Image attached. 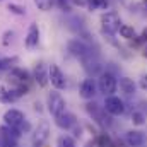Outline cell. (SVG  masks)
<instances>
[{"instance_id": "obj_18", "label": "cell", "mask_w": 147, "mask_h": 147, "mask_svg": "<svg viewBox=\"0 0 147 147\" xmlns=\"http://www.w3.org/2000/svg\"><path fill=\"white\" fill-rule=\"evenodd\" d=\"M55 125L58 127V128H62V130H65V132H69V130H72L74 127L77 125V120H75V116H74L72 113H69V111H65L62 116H58V118H55Z\"/></svg>"}, {"instance_id": "obj_8", "label": "cell", "mask_w": 147, "mask_h": 147, "mask_svg": "<svg viewBox=\"0 0 147 147\" xmlns=\"http://www.w3.org/2000/svg\"><path fill=\"white\" fill-rule=\"evenodd\" d=\"M21 137L22 135L17 130L10 128L7 125L0 127V147H19V139Z\"/></svg>"}, {"instance_id": "obj_19", "label": "cell", "mask_w": 147, "mask_h": 147, "mask_svg": "<svg viewBox=\"0 0 147 147\" xmlns=\"http://www.w3.org/2000/svg\"><path fill=\"white\" fill-rule=\"evenodd\" d=\"M17 99H21V98H19V94L16 92L14 87L9 89V87H5V86H0V103H3V105H12V103H16Z\"/></svg>"}, {"instance_id": "obj_21", "label": "cell", "mask_w": 147, "mask_h": 147, "mask_svg": "<svg viewBox=\"0 0 147 147\" xmlns=\"http://www.w3.org/2000/svg\"><path fill=\"white\" fill-rule=\"evenodd\" d=\"M118 33H120V36L123 38V39H127V41H134L137 38V31L130 24H121V28H120Z\"/></svg>"}, {"instance_id": "obj_12", "label": "cell", "mask_w": 147, "mask_h": 147, "mask_svg": "<svg viewBox=\"0 0 147 147\" xmlns=\"http://www.w3.org/2000/svg\"><path fill=\"white\" fill-rule=\"evenodd\" d=\"M79 94H80L82 99L92 101V99L96 98V94H98V86H96V82H94L92 79H84L82 84H80V87H79Z\"/></svg>"}, {"instance_id": "obj_20", "label": "cell", "mask_w": 147, "mask_h": 147, "mask_svg": "<svg viewBox=\"0 0 147 147\" xmlns=\"http://www.w3.org/2000/svg\"><path fill=\"white\" fill-rule=\"evenodd\" d=\"M17 63H19V57H2L0 55V72L14 69L17 67Z\"/></svg>"}, {"instance_id": "obj_28", "label": "cell", "mask_w": 147, "mask_h": 147, "mask_svg": "<svg viewBox=\"0 0 147 147\" xmlns=\"http://www.w3.org/2000/svg\"><path fill=\"white\" fill-rule=\"evenodd\" d=\"M147 43V28L140 33V34H137V38L134 39V46H142V45H146Z\"/></svg>"}, {"instance_id": "obj_13", "label": "cell", "mask_w": 147, "mask_h": 147, "mask_svg": "<svg viewBox=\"0 0 147 147\" xmlns=\"http://www.w3.org/2000/svg\"><path fill=\"white\" fill-rule=\"evenodd\" d=\"M9 79H10L16 86H19V84H28V82H31L33 74H29L26 69H22V67H14V69L9 70Z\"/></svg>"}, {"instance_id": "obj_1", "label": "cell", "mask_w": 147, "mask_h": 147, "mask_svg": "<svg viewBox=\"0 0 147 147\" xmlns=\"http://www.w3.org/2000/svg\"><path fill=\"white\" fill-rule=\"evenodd\" d=\"M86 111H87V115L92 118V121H94L98 127H101L103 130H108L111 125H113V116H111L110 113H106V110H105L103 106H99L94 99L86 103Z\"/></svg>"}, {"instance_id": "obj_3", "label": "cell", "mask_w": 147, "mask_h": 147, "mask_svg": "<svg viewBox=\"0 0 147 147\" xmlns=\"http://www.w3.org/2000/svg\"><path fill=\"white\" fill-rule=\"evenodd\" d=\"M101 31L103 33H110V34H115L120 31L121 28V17L116 10H106L101 14Z\"/></svg>"}, {"instance_id": "obj_11", "label": "cell", "mask_w": 147, "mask_h": 147, "mask_svg": "<svg viewBox=\"0 0 147 147\" xmlns=\"http://www.w3.org/2000/svg\"><path fill=\"white\" fill-rule=\"evenodd\" d=\"M80 62H82V67H84V70H86V74H87L89 77L99 75V74L103 72V65H101V62L94 57V53H91L89 57H86V58L80 60Z\"/></svg>"}, {"instance_id": "obj_17", "label": "cell", "mask_w": 147, "mask_h": 147, "mask_svg": "<svg viewBox=\"0 0 147 147\" xmlns=\"http://www.w3.org/2000/svg\"><path fill=\"white\" fill-rule=\"evenodd\" d=\"M118 86H120V91L123 92L125 98H134L135 92H137V84L130 77H120L118 79Z\"/></svg>"}, {"instance_id": "obj_16", "label": "cell", "mask_w": 147, "mask_h": 147, "mask_svg": "<svg viewBox=\"0 0 147 147\" xmlns=\"http://www.w3.org/2000/svg\"><path fill=\"white\" fill-rule=\"evenodd\" d=\"M147 137L144 132H140V130H128L127 134H125V144L128 147H142L146 144Z\"/></svg>"}, {"instance_id": "obj_22", "label": "cell", "mask_w": 147, "mask_h": 147, "mask_svg": "<svg viewBox=\"0 0 147 147\" xmlns=\"http://www.w3.org/2000/svg\"><path fill=\"white\" fill-rule=\"evenodd\" d=\"M146 120H147V116L144 115V111H140V110L132 111V115H130V121H132L135 127H142V125L146 123Z\"/></svg>"}, {"instance_id": "obj_15", "label": "cell", "mask_w": 147, "mask_h": 147, "mask_svg": "<svg viewBox=\"0 0 147 147\" xmlns=\"http://www.w3.org/2000/svg\"><path fill=\"white\" fill-rule=\"evenodd\" d=\"M33 79H34V82L39 87H45L50 82V79H48V67L45 65V62H38L36 65H34V69H33Z\"/></svg>"}, {"instance_id": "obj_23", "label": "cell", "mask_w": 147, "mask_h": 147, "mask_svg": "<svg viewBox=\"0 0 147 147\" xmlns=\"http://www.w3.org/2000/svg\"><path fill=\"white\" fill-rule=\"evenodd\" d=\"M86 7L89 10H103L108 7V0H86Z\"/></svg>"}, {"instance_id": "obj_32", "label": "cell", "mask_w": 147, "mask_h": 147, "mask_svg": "<svg viewBox=\"0 0 147 147\" xmlns=\"http://www.w3.org/2000/svg\"><path fill=\"white\" fill-rule=\"evenodd\" d=\"M142 57H146L147 58V45L144 46V50H142Z\"/></svg>"}, {"instance_id": "obj_25", "label": "cell", "mask_w": 147, "mask_h": 147, "mask_svg": "<svg viewBox=\"0 0 147 147\" xmlns=\"http://www.w3.org/2000/svg\"><path fill=\"white\" fill-rule=\"evenodd\" d=\"M57 146L58 147H77V144H75L74 137H70V135H60L58 140H57Z\"/></svg>"}, {"instance_id": "obj_27", "label": "cell", "mask_w": 147, "mask_h": 147, "mask_svg": "<svg viewBox=\"0 0 147 147\" xmlns=\"http://www.w3.org/2000/svg\"><path fill=\"white\" fill-rule=\"evenodd\" d=\"M14 36H16V33H14L12 29H7V31L2 34V45H3V46H9V45L14 41Z\"/></svg>"}, {"instance_id": "obj_9", "label": "cell", "mask_w": 147, "mask_h": 147, "mask_svg": "<svg viewBox=\"0 0 147 147\" xmlns=\"http://www.w3.org/2000/svg\"><path fill=\"white\" fill-rule=\"evenodd\" d=\"M48 79H50V84L57 91H62V89L67 87V77H65V74L62 72V69L57 63H51L48 67Z\"/></svg>"}, {"instance_id": "obj_26", "label": "cell", "mask_w": 147, "mask_h": 147, "mask_svg": "<svg viewBox=\"0 0 147 147\" xmlns=\"http://www.w3.org/2000/svg\"><path fill=\"white\" fill-rule=\"evenodd\" d=\"M7 10H10V14H16V16H26V7H22L19 3H14V2H10L7 5Z\"/></svg>"}, {"instance_id": "obj_10", "label": "cell", "mask_w": 147, "mask_h": 147, "mask_svg": "<svg viewBox=\"0 0 147 147\" xmlns=\"http://www.w3.org/2000/svg\"><path fill=\"white\" fill-rule=\"evenodd\" d=\"M50 139V123L46 120H41L33 132V147H43Z\"/></svg>"}, {"instance_id": "obj_31", "label": "cell", "mask_w": 147, "mask_h": 147, "mask_svg": "<svg viewBox=\"0 0 147 147\" xmlns=\"http://www.w3.org/2000/svg\"><path fill=\"white\" fill-rule=\"evenodd\" d=\"M139 86H140L144 91H147V75H142V77H140V80H139Z\"/></svg>"}, {"instance_id": "obj_6", "label": "cell", "mask_w": 147, "mask_h": 147, "mask_svg": "<svg viewBox=\"0 0 147 147\" xmlns=\"http://www.w3.org/2000/svg\"><path fill=\"white\" fill-rule=\"evenodd\" d=\"M103 108L106 110V113H110L111 116H121L127 111V105H125V101L120 96H115L113 94V96H106L105 98Z\"/></svg>"}, {"instance_id": "obj_33", "label": "cell", "mask_w": 147, "mask_h": 147, "mask_svg": "<svg viewBox=\"0 0 147 147\" xmlns=\"http://www.w3.org/2000/svg\"><path fill=\"white\" fill-rule=\"evenodd\" d=\"M142 2H144V3H146V7H147V0H142Z\"/></svg>"}, {"instance_id": "obj_7", "label": "cell", "mask_w": 147, "mask_h": 147, "mask_svg": "<svg viewBox=\"0 0 147 147\" xmlns=\"http://www.w3.org/2000/svg\"><path fill=\"white\" fill-rule=\"evenodd\" d=\"M24 121H26V115L21 110H17V108H10V110H7L3 113V125L14 128V130H17V132H19V128L22 127ZM19 134H21V132H19ZM21 135H22V134H21Z\"/></svg>"}, {"instance_id": "obj_34", "label": "cell", "mask_w": 147, "mask_h": 147, "mask_svg": "<svg viewBox=\"0 0 147 147\" xmlns=\"http://www.w3.org/2000/svg\"><path fill=\"white\" fill-rule=\"evenodd\" d=\"M0 2H3V0H0Z\"/></svg>"}, {"instance_id": "obj_2", "label": "cell", "mask_w": 147, "mask_h": 147, "mask_svg": "<svg viewBox=\"0 0 147 147\" xmlns=\"http://www.w3.org/2000/svg\"><path fill=\"white\" fill-rule=\"evenodd\" d=\"M118 89V77L111 70H103L98 75V91L106 98V96H113Z\"/></svg>"}, {"instance_id": "obj_5", "label": "cell", "mask_w": 147, "mask_h": 147, "mask_svg": "<svg viewBox=\"0 0 147 147\" xmlns=\"http://www.w3.org/2000/svg\"><path fill=\"white\" fill-rule=\"evenodd\" d=\"M67 51L75 57L77 60H84L86 57H89L92 53V48L89 46V43H86L80 38H72L67 41Z\"/></svg>"}, {"instance_id": "obj_24", "label": "cell", "mask_w": 147, "mask_h": 147, "mask_svg": "<svg viewBox=\"0 0 147 147\" xmlns=\"http://www.w3.org/2000/svg\"><path fill=\"white\" fill-rule=\"evenodd\" d=\"M55 3H57V0H34V5L38 7V10H41V12L51 10Z\"/></svg>"}, {"instance_id": "obj_4", "label": "cell", "mask_w": 147, "mask_h": 147, "mask_svg": "<svg viewBox=\"0 0 147 147\" xmlns=\"http://www.w3.org/2000/svg\"><path fill=\"white\" fill-rule=\"evenodd\" d=\"M46 106H48V111H50V115H51L53 118H58V116H62V115L67 111V103H65L63 96H62L57 89L48 94V98H46Z\"/></svg>"}, {"instance_id": "obj_29", "label": "cell", "mask_w": 147, "mask_h": 147, "mask_svg": "<svg viewBox=\"0 0 147 147\" xmlns=\"http://www.w3.org/2000/svg\"><path fill=\"white\" fill-rule=\"evenodd\" d=\"M58 7L63 10V12H70L72 10V0H57Z\"/></svg>"}, {"instance_id": "obj_30", "label": "cell", "mask_w": 147, "mask_h": 147, "mask_svg": "<svg viewBox=\"0 0 147 147\" xmlns=\"http://www.w3.org/2000/svg\"><path fill=\"white\" fill-rule=\"evenodd\" d=\"M31 130H33V128H31V123H29V121H28V120H26V121H24V123H22V127H21V128H19V132H21V134H22V135H24V134H29V132H31Z\"/></svg>"}, {"instance_id": "obj_14", "label": "cell", "mask_w": 147, "mask_h": 147, "mask_svg": "<svg viewBox=\"0 0 147 147\" xmlns=\"http://www.w3.org/2000/svg\"><path fill=\"white\" fill-rule=\"evenodd\" d=\"M39 45V26L36 22H31L28 28V34L24 38V46L28 50H34Z\"/></svg>"}]
</instances>
